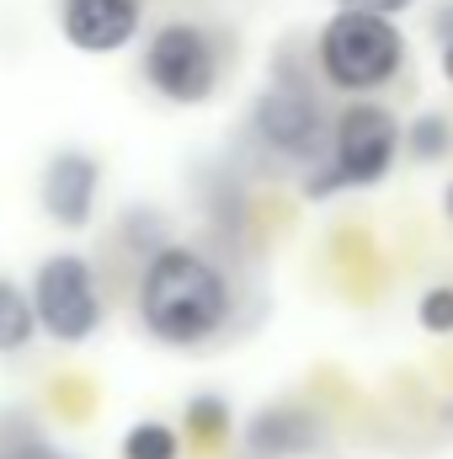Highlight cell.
<instances>
[{"mask_svg":"<svg viewBox=\"0 0 453 459\" xmlns=\"http://www.w3.org/2000/svg\"><path fill=\"white\" fill-rule=\"evenodd\" d=\"M400 150L422 166H438L453 155V123L449 113H416L406 128H400Z\"/></svg>","mask_w":453,"mask_h":459,"instance_id":"8fae6325","label":"cell"},{"mask_svg":"<svg viewBox=\"0 0 453 459\" xmlns=\"http://www.w3.org/2000/svg\"><path fill=\"white\" fill-rule=\"evenodd\" d=\"M432 38H438V43H453V0H443V5L432 11Z\"/></svg>","mask_w":453,"mask_h":459,"instance_id":"ac0fdd59","label":"cell"},{"mask_svg":"<svg viewBox=\"0 0 453 459\" xmlns=\"http://www.w3.org/2000/svg\"><path fill=\"white\" fill-rule=\"evenodd\" d=\"M406 32L395 16L379 11H357V5H337L326 16V27L315 32V65L326 75L331 91L346 97H368L384 91L400 70H406Z\"/></svg>","mask_w":453,"mask_h":459,"instance_id":"7a4b0ae2","label":"cell"},{"mask_svg":"<svg viewBox=\"0 0 453 459\" xmlns=\"http://www.w3.org/2000/svg\"><path fill=\"white\" fill-rule=\"evenodd\" d=\"M416 321L432 332V337H453V283H438L416 299Z\"/></svg>","mask_w":453,"mask_h":459,"instance_id":"9a60e30c","label":"cell"},{"mask_svg":"<svg viewBox=\"0 0 453 459\" xmlns=\"http://www.w3.org/2000/svg\"><path fill=\"white\" fill-rule=\"evenodd\" d=\"M443 214L453 220V182H449V193H443Z\"/></svg>","mask_w":453,"mask_h":459,"instance_id":"ffe728a7","label":"cell"},{"mask_svg":"<svg viewBox=\"0 0 453 459\" xmlns=\"http://www.w3.org/2000/svg\"><path fill=\"white\" fill-rule=\"evenodd\" d=\"M395 155H400V117L384 102H352L331 117L326 155L310 166L304 193L331 198V193H346V187H373V182L389 177Z\"/></svg>","mask_w":453,"mask_h":459,"instance_id":"3957f363","label":"cell"},{"mask_svg":"<svg viewBox=\"0 0 453 459\" xmlns=\"http://www.w3.org/2000/svg\"><path fill=\"white\" fill-rule=\"evenodd\" d=\"M321 449V417L304 406H261L245 422V455L251 459H299Z\"/></svg>","mask_w":453,"mask_h":459,"instance_id":"9c48e42d","label":"cell"},{"mask_svg":"<svg viewBox=\"0 0 453 459\" xmlns=\"http://www.w3.org/2000/svg\"><path fill=\"white\" fill-rule=\"evenodd\" d=\"M139 75L144 86L171 102V108H203L214 91H219V75H225V54H219V38L198 22H160L144 43V59H139Z\"/></svg>","mask_w":453,"mask_h":459,"instance_id":"5b68a950","label":"cell"},{"mask_svg":"<svg viewBox=\"0 0 453 459\" xmlns=\"http://www.w3.org/2000/svg\"><path fill=\"white\" fill-rule=\"evenodd\" d=\"M182 422H187L192 444H203V449H219L229 433H235V411H229L225 395H214V390L192 395V401L182 406Z\"/></svg>","mask_w":453,"mask_h":459,"instance_id":"4fadbf2b","label":"cell"},{"mask_svg":"<svg viewBox=\"0 0 453 459\" xmlns=\"http://www.w3.org/2000/svg\"><path fill=\"white\" fill-rule=\"evenodd\" d=\"M0 459H75L59 449L32 411H0Z\"/></svg>","mask_w":453,"mask_h":459,"instance_id":"30bf717a","label":"cell"},{"mask_svg":"<svg viewBox=\"0 0 453 459\" xmlns=\"http://www.w3.org/2000/svg\"><path fill=\"white\" fill-rule=\"evenodd\" d=\"M32 337H38V321H32L27 289H21L16 278H5V273H0V352L11 358V352L32 347Z\"/></svg>","mask_w":453,"mask_h":459,"instance_id":"7c38bea8","label":"cell"},{"mask_svg":"<svg viewBox=\"0 0 453 459\" xmlns=\"http://www.w3.org/2000/svg\"><path fill=\"white\" fill-rule=\"evenodd\" d=\"M123 235L139 246V256H150V251L166 246V220L150 214V209H128V214H123Z\"/></svg>","mask_w":453,"mask_h":459,"instance_id":"2e32d148","label":"cell"},{"mask_svg":"<svg viewBox=\"0 0 453 459\" xmlns=\"http://www.w3.org/2000/svg\"><path fill=\"white\" fill-rule=\"evenodd\" d=\"M438 70H443V81L453 86V43H438Z\"/></svg>","mask_w":453,"mask_h":459,"instance_id":"d6986e66","label":"cell"},{"mask_svg":"<svg viewBox=\"0 0 453 459\" xmlns=\"http://www.w3.org/2000/svg\"><path fill=\"white\" fill-rule=\"evenodd\" d=\"M123 459H182V438H176V428H166V422H133L128 433H123Z\"/></svg>","mask_w":453,"mask_h":459,"instance_id":"5bb4252c","label":"cell"},{"mask_svg":"<svg viewBox=\"0 0 453 459\" xmlns=\"http://www.w3.org/2000/svg\"><path fill=\"white\" fill-rule=\"evenodd\" d=\"M235 310V289H229L225 267L209 262L192 246L166 240L160 251L144 256L139 273V321L155 342L166 347H198L219 337Z\"/></svg>","mask_w":453,"mask_h":459,"instance_id":"6da1fadb","label":"cell"},{"mask_svg":"<svg viewBox=\"0 0 453 459\" xmlns=\"http://www.w3.org/2000/svg\"><path fill=\"white\" fill-rule=\"evenodd\" d=\"M59 32L81 54H123L144 32V0H59Z\"/></svg>","mask_w":453,"mask_h":459,"instance_id":"ba28073f","label":"cell"},{"mask_svg":"<svg viewBox=\"0 0 453 459\" xmlns=\"http://www.w3.org/2000/svg\"><path fill=\"white\" fill-rule=\"evenodd\" d=\"M251 134L278 155V160H299V166H315L326 155V139H331V117L321 108V97L304 86V81H288L278 75L256 108H251Z\"/></svg>","mask_w":453,"mask_h":459,"instance_id":"8992f818","label":"cell"},{"mask_svg":"<svg viewBox=\"0 0 453 459\" xmlns=\"http://www.w3.org/2000/svg\"><path fill=\"white\" fill-rule=\"evenodd\" d=\"M337 5H357V11H379V16H400V11H411L416 0H337Z\"/></svg>","mask_w":453,"mask_h":459,"instance_id":"e0dca14e","label":"cell"},{"mask_svg":"<svg viewBox=\"0 0 453 459\" xmlns=\"http://www.w3.org/2000/svg\"><path fill=\"white\" fill-rule=\"evenodd\" d=\"M97 198H102V160L91 150H54L43 177H38V204L59 230H86L97 220Z\"/></svg>","mask_w":453,"mask_h":459,"instance_id":"52a82bcc","label":"cell"},{"mask_svg":"<svg viewBox=\"0 0 453 459\" xmlns=\"http://www.w3.org/2000/svg\"><path fill=\"white\" fill-rule=\"evenodd\" d=\"M27 305L43 337H54L59 347L91 342L107 321V299L97 283V267L81 251H54L38 262L32 283H27Z\"/></svg>","mask_w":453,"mask_h":459,"instance_id":"277c9868","label":"cell"}]
</instances>
